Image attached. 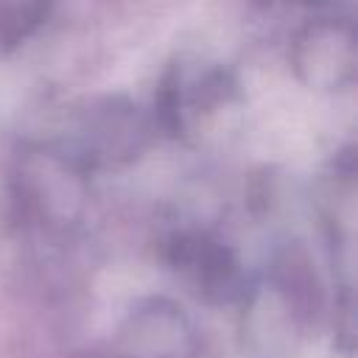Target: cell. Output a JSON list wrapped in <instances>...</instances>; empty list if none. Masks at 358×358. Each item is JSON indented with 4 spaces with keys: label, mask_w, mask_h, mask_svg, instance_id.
<instances>
[{
    "label": "cell",
    "mask_w": 358,
    "mask_h": 358,
    "mask_svg": "<svg viewBox=\"0 0 358 358\" xmlns=\"http://www.w3.org/2000/svg\"><path fill=\"white\" fill-rule=\"evenodd\" d=\"M151 115L129 95H101L84 103L73 131L59 140L95 173L134 162L151 143Z\"/></svg>",
    "instance_id": "2"
},
{
    "label": "cell",
    "mask_w": 358,
    "mask_h": 358,
    "mask_svg": "<svg viewBox=\"0 0 358 358\" xmlns=\"http://www.w3.org/2000/svg\"><path fill=\"white\" fill-rule=\"evenodd\" d=\"M263 6H305V8H319L327 0H260Z\"/></svg>",
    "instance_id": "5"
},
{
    "label": "cell",
    "mask_w": 358,
    "mask_h": 358,
    "mask_svg": "<svg viewBox=\"0 0 358 358\" xmlns=\"http://www.w3.org/2000/svg\"><path fill=\"white\" fill-rule=\"evenodd\" d=\"M90 168L62 140H28L11 165V196L28 221L73 227L90 199Z\"/></svg>",
    "instance_id": "1"
},
{
    "label": "cell",
    "mask_w": 358,
    "mask_h": 358,
    "mask_svg": "<svg viewBox=\"0 0 358 358\" xmlns=\"http://www.w3.org/2000/svg\"><path fill=\"white\" fill-rule=\"evenodd\" d=\"M171 266L187 282L218 302L246 296V280L235 252L207 229H179L168 241Z\"/></svg>",
    "instance_id": "4"
},
{
    "label": "cell",
    "mask_w": 358,
    "mask_h": 358,
    "mask_svg": "<svg viewBox=\"0 0 358 358\" xmlns=\"http://www.w3.org/2000/svg\"><path fill=\"white\" fill-rule=\"evenodd\" d=\"M296 81L313 92H341L358 73V36L352 8L327 0L294 34L288 50Z\"/></svg>",
    "instance_id": "3"
}]
</instances>
